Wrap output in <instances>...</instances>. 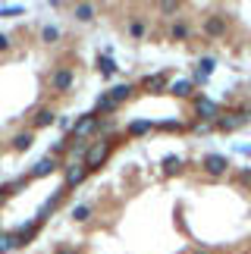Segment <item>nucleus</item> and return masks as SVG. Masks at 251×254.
<instances>
[{"instance_id": "obj_1", "label": "nucleus", "mask_w": 251, "mask_h": 254, "mask_svg": "<svg viewBox=\"0 0 251 254\" xmlns=\"http://www.w3.org/2000/svg\"><path fill=\"white\" fill-rule=\"evenodd\" d=\"M191 107H195V116H198V120H204V123H217L220 120V104L210 101V97H204V94H195Z\"/></svg>"}, {"instance_id": "obj_2", "label": "nucleus", "mask_w": 251, "mask_h": 254, "mask_svg": "<svg viewBox=\"0 0 251 254\" xmlns=\"http://www.w3.org/2000/svg\"><path fill=\"white\" fill-rule=\"evenodd\" d=\"M107 157H110V138L94 141L91 148H88V154H85V167H88V173L98 170V167H104V160H107Z\"/></svg>"}, {"instance_id": "obj_3", "label": "nucleus", "mask_w": 251, "mask_h": 254, "mask_svg": "<svg viewBox=\"0 0 251 254\" xmlns=\"http://www.w3.org/2000/svg\"><path fill=\"white\" fill-rule=\"evenodd\" d=\"M72 138H85V135H91V132H98V116L94 113H82L79 120L72 123Z\"/></svg>"}, {"instance_id": "obj_4", "label": "nucleus", "mask_w": 251, "mask_h": 254, "mask_svg": "<svg viewBox=\"0 0 251 254\" xmlns=\"http://www.w3.org/2000/svg\"><path fill=\"white\" fill-rule=\"evenodd\" d=\"M88 176V167H85L82 160H72L69 167H66V179H63V189H75V185H82V179Z\"/></svg>"}, {"instance_id": "obj_5", "label": "nucleus", "mask_w": 251, "mask_h": 254, "mask_svg": "<svg viewBox=\"0 0 251 254\" xmlns=\"http://www.w3.org/2000/svg\"><path fill=\"white\" fill-rule=\"evenodd\" d=\"M41 229V220H32V223H25V226H19L16 232H13V239H16V248H22V245H28V242L35 239V232Z\"/></svg>"}, {"instance_id": "obj_6", "label": "nucleus", "mask_w": 251, "mask_h": 254, "mask_svg": "<svg viewBox=\"0 0 251 254\" xmlns=\"http://www.w3.org/2000/svg\"><path fill=\"white\" fill-rule=\"evenodd\" d=\"M201 167H204V173H210V176H223L226 167H229V160L223 157V154H207V157L201 160Z\"/></svg>"}, {"instance_id": "obj_7", "label": "nucleus", "mask_w": 251, "mask_h": 254, "mask_svg": "<svg viewBox=\"0 0 251 254\" xmlns=\"http://www.w3.org/2000/svg\"><path fill=\"white\" fill-rule=\"evenodd\" d=\"M72 82H75V72L63 66V69H57V72H54L51 88H54V91H69V88H72Z\"/></svg>"}, {"instance_id": "obj_8", "label": "nucleus", "mask_w": 251, "mask_h": 254, "mask_svg": "<svg viewBox=\"0 0 251 254\" xmlns=\"http://www.w3.org/2000/svg\"><path fill=\"white\" fill-rule=\"evenodd\" d=\"M141 88H144L148 94H160V91H167V72L144 75V79H141Z\"/></svg>"}, {"instance_id": "obj_9", "label": "nucleus", "mask_w": 251, "mask_h": 254, "mask_svg": "<svg viewBox=\"0 0 251 254\" xmlns=\"http://www.w3.org/2000/svg\"><path fill=\"white\" fill-rule=\"evenodd\" d=\"M54 170H57V157L51 154V157H41V160L35 163L32 173H28V179H44V176H51Z\"/></svg>"}, {"instance_id": "obj_10", "label": "nucleus", "mask_w": 251, "mask_h": 254, "mask_svg": "<svg viewBox=\"0 0 251 254\" xmlns=\"http://www.w3.org/2000/svg\"><path fill=\"white\" fill-rule=\"evenodd\" d=\"M204 32H207V38H223L226 35V16H207Z\"/></svg>"}, {"instance_id": "obj_11", "label": "nucleus", "mask_w": 251, "mask_h": 254, "mask_svg": "<svg viewBox=\"0 0 251 254\" xmlns=\"http://www.w3.org/2000/svg\"><path fill=\"white\" fill-rule=\"evenodd\" d=\"M242 123H245V113H229V116H220L214 126H217L220 132H233V129H239Z\"/></svg>"}, {"instance_id": "obj_12", "label": "nucleus", "mask_w": 251, "mask_h": 254, "mask_svg": "<svg viewBox=\"0 0 251 254\" xmlns=\"http://www.w3.org/2000/svg\"><path fill=\"white\" fill-rule=\"evenodd\" d=\"M63 191H66V189H60V191H54L51 198H47V201L41 204V210H38V220H41V223H44V220H47V217H51V213L57 210V204H60V198H63Z\"/></svg>"}, {"instance_id": "obj_13", "label": "nucleus", "mask_w": 251, "mask_h": 254, "mask_svg": "<svg viewBox=\"0 0 251 254\" xmlns=\"http://www.w3.org/2000/svg\"><path fill=\"white\" fill-rule=\"evenodd\" d=\"M188 38H191V25L188 22H182V19H179V22L170 25V41H188Z\"/></svg>"}, {"instance_id": "obj_14", "label": "nucleus", "mask_w": 251, "mask_h": 254, "mask_svg": "<svg viewBox=\"0 0 251 254\" xmlns=\"http://www.w3.org/2000/svg\"><path fill=\"white\" fill-rule=\"evenodd\" d=\"M94 116H113V113H117V104H113L110 101V97L107 94H101L98 97V104H94V110H91Z\"/></svg>"}, {"instance_id": "obj_15", "label": "nucleus", "mask_w": 251, "mask_h": 254, "mask_svg": "<svg viewBox=\"0 0 251 254\" xmlns=\"http://www.w3.org/2000/svg\"><path fill=\"white\" fill-rule=\"evenodd\" d=\"M129 94H132V85H113V88H107V97H110V101L117 104V107H120Z\"/></svg>"}, {"instance_id": "obj_16", "label": "nucleus", "mask_w": 251, "mask_h": 254, "mask_svg": "<svg viewBox=\"0 0 251 254\" xmlns=\"http://www.w3.org/2000/svg\"><path fill=\"white\" fill-rule=\"evenodd\" d=\"M54 123H57V116H54V110H47V107L35 113V129H47V126H54Z\"/></svg>"}, {"instance_id": "obj_17", "label": "nucleus", "mask_w": 251, "mask_h": 254, "mask_svg": "<svg viewBox=\"0 0 251 254\" xmlns=\"http://www.w3.org/2000/svg\"><path fill=\"white\" fill-rule=\"evenodd\" d=\"M98 66H101V72H104V75H113V72L120 69V66H117V60H113V57H110L107 51H104V54L98 57Z\"/></svg>"}, {"instance_id": "obj_18", "label": "nucleus", "mask_w": 251, "mask_h": 254, "mask_svg": "<svg viewBox=\"0 0 251 254\" xmlns=\"http://www.w3.org/2000/svg\"><path fill=\"white\" fill-rule=\"evenodd\" d=\"M144 35H148V25H144L141 19H132V22H129V38H132V41H141Z\"/></svg>"}, {"instance_id": "obj_19", "label": "nucleus", "mask_w": 251, "mask_h": 254, "mask_svg": "<svg viewBox=\"0 0 251 254\" xmlns=\"http://www.w3.org/2000/svg\"><path fill=\"white\" fill-rule=\"evenodd\" d=\"M32 141H35V138H32V132H19L16 138H13V148H16L19 154H22V151H28V148H32Z\"/></svg>"}, {"instance_id": "obj_20", "label": "nucleus", "mask_w": 251, "mask_h": 254, "mask_svg": "<svg viewBox=\"0 0 251 254\" xmlns=\"http://www.w3.org/2000/svg\"><path fill=\"white\" fill-rule=\"evenodd\" d=\"M191 91H195V85H191V79H179L176 85H173V94H176V97H188Z\"/></svg>"}, {"instance_id": "obj_21", "label": "nucleus", "mask_w": 251, "mask_h": 254, "mask_svg": "<svg viewBox=\"0 0 251 254\" xmlns=\"http://www.w3.org/2000/svg\"><path fill=\"white\" fill-rule=\"evenodd\" d=\"M154 129V123H148V120H135V123H129V135H144V132H151Z\"/></svg>"}, {"instance_id": "obj_22", "label": "nucleus", "mask_w": 251, "mask_h": 254, "mask_svg": "<svg viewBox=\"0 0 251 254\" xmlns=\"http://www.w3.org/2000/svg\"><path fill=\"white\" fill-rule=\"evenodd\" d=\"M75 19H79V22H91V19H94V6L79 3V6H75Z\"/></svg>"}, {"instance_id": "obj_23", "label": "nucleus", "mask_w": 251, "mask_h": 254, "mask_svg": "<svg viewBox=\"0 0 251 254\" xmlns=\"http://www.w3.org/2000/svg\"><path fill=\"white\" fill-rule=\"evenodd\" d=\"M57 38H60V28L57 25H44L41 28V41L44 44H57Z\"/></svg>"}, {"instance_id": "obj_24", "label": "nucleus", "mask_w": 251, "mask_h": 254, "mask_svg": "<svg viewBox=\"0 0 251 254\" xmlns=\"http://www.w3.org/2000/svg\"><path fill=\"white\" fill-rule=\"evenodd\" d=\"M179 157H173V154H170V157H163L160 160V167H163V173H167V176H173V173H179Z\"/></svg>"}, {"instance_id": "obj_25", "label": "nucleus", "mask_w": 251, "mask_h": 254, "mask_svg": "<svg viewBox=\"0 0 251 254\" xmlns=\"http://www.w3.org/2000/svg\"><path fill=\"white\" fill-rule=\"evenodd\" d=\"M13 248H16L13 232H0V254H6V251H13Z\"/></svg>"}, {"instance_id": "obj_26", "label": "nucleus", "mask_w": 251, "mask_h": 254, "mask_svg": "<svg viewBox=\"0 0 251 254\" xmlns=\"http://www.w3.org/2000/svg\"><path fill=\"white\" fill-rule=\"evenodd\" d=\"M91 217V204H79V207L72 210V220H79V223H85Z\"/></svg>"}, {"instance_id": "obj_27", "label": "nucleus", "mask_w": 251, "mask_h": 254, "mask_svg": "<svg viewBox=\"0 0 251 254\" xmlns=\"http://www.w3.org/2000/svg\"><path fill=\"white\" fill-rule=\"evenodd\" d=\"M160 13H163V16H173V13H179V3H176V0H170V3H160Z\"/></svg>"}, {"instance_id": "obj_28", "label": "nucleus", "mask_w": 251, "mask_h": 254, "mask_svg": "<svg viewBox=\"0 0 251 254\" xmlns=\"http://www.w3.org/2000/svg\"><path fill=\"white\" fill-rule=\"evenodd\" d=\"M0 16L9 19V16H22V6H0Z\"/></svg>"}, {"instance_id": "obj_29", "label": "nucleus", "mask_w": 251, "mask_h": 254, "mask_svg": "<svg viewBox=\"0 0 251 254\" xmlns=\"http://www.w3.org/2000/svg\"><path fill=\"white\" fill-rule=\"evenodd\" d=\"M239 182H242V185H248V189H251V170L245 167L242 173H239Z\"/></svg>"}, {"instance_id": "obj_30", "label": "nucleus", "mask_w": 251, "mask_h": 254, "mask_svg": "<svg viewBox=\"0 0 251 254\" xmlns=\"http://www.w3.org/2000/svg\"><path fill=\"white\" fill-rule=\"evenodd\" d=\"M9 194H13V191H9V185H0V207L6 204V198H9Z\"/></svg>"}, {"instance_id": "obj_31", "label": "nucleus", "mask_w": 251, "mask_h": 254, "mask_svg": "<svg viewBox=\"0 0 251 254\" xmlns=\"http://www.w3.org/2000/svg\"><path fill=\"white\" fill-rule=\"evenodd\" d=\"M9 47V35H0V51H6Z\"/></svg>"}, {"instance_id": "obj_32", "label": "nucleus", "mask_w": 251, "mask_h": 254, "mask_svg": "<svg viewBox=\"0 0 251 254\" xmlns=\"http://www.w3.org/2000/svg\"><path fill=\"white\" fill-rule=\"evenodd\" d=\"M57 254H79V251H72V248H69V251H66V248H63V251H57Z\"/></svg>"}, {"instance_id": "obj_33", "label": "nucleus", "mask_w": 251, "mask_h": 254, "mask_svg": "<svg viewBox=\"0 0 251 254\" xmlns=\"http://www.w3.org/2000/svg\"><path fill=\"white\" fill-rule=\"evenodd\" d=\"M248 113H251V110H248Z\"/></svg>"}]
</instances>
